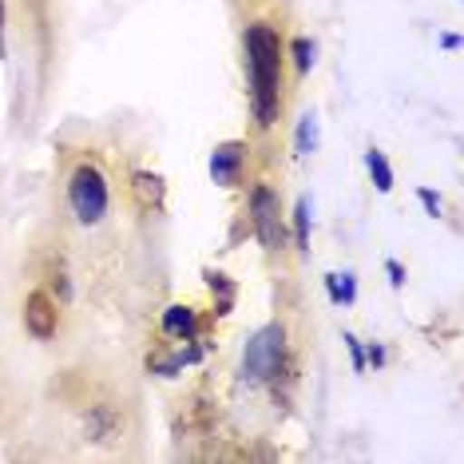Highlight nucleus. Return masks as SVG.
<instances>
[{"mask_svg":"<svg viewBox=\"0 0 464 464\" xmlns=\"http://www.w3.org/2000/svg\"><path fill=\"white\" fill-rule=\"evenodd\" d=\"M330 294H334V298L337 302H353V274H334V278H330Z\"/></svg>","mask_w":464,"mask_h":464,"instance_id":"obj_11","label":"nucleus"},{"mask_svg":"<svg viewBox=\"0 0 464 464\" xmlns=\"http://www.w3.org/2000/svg\"><path fill=\"white\" fill-rule=\"evenodd\" d=\"M294 227H298V246H305V235H310V198H302V203H298Z\"/></svg>","mask_w":464,"mask_h":464,"instance_id":"obj_12","label":"nucleus"},{"mask_svg":"<svg viewBox=\"0 0 464 464\" xmlns=\"http://www.w3.org/2000/svg\"><path fill=\"white\" fill-rule=\"evenodd\" d=\"M68 198L80 223H100L103 210H108V183L96 167H80L68 183Z\"/></svg>","mask_w":464,"mask_h":464,"instance_id":"obj_3","label":"nucleus"},{"mask_svg":"<svg viewBox=\"0 0 464 464\" xmlns=\"http://www.w3.org/2000/svg\"><path fill=\"white\" fill-rule=\"evenodd\" d=\"M420 203H425V207L432 210V215H437V210H440V198L432 195V191H420Z\"/></svg>","mask_w":464,"mask_h":464,"instance_id":"obj_15","label":"nucleus"},{"mask_svg":"<svg viewBox=\"0 0 464 464\" xmlns=\"http://www.w3.org/2000/svg\"><path fill=\"white\" fill-rule=\"evenodd\" d=\"M250 215H255V235L266 250L282 246V215H278V195L270 187H255L250 195Z\"/></svg>","mask_w":464,"mask_h":464,"instance_id":"obj_4","label":"nucleus"},{"mask_svg":"<svg viewBox=\"0 0 464 464\" xmlns=\"http://www.w3.org/2000/svg\"><path fill=\"white\" fill-rule=\"evenodd\" d=\"M242 160H246V147H242V143L215 147V155H210V175H215V183H223V187L235 183Z\"/></svg>","mask_w":464,"mask_h":464,"instance_id":"obj_6","label":"nucleus"},{"mask_svg":"<svg viewBox=\"0 0 464 464\" xmlns=\"http://www.w3.org/2000/svg\"><path fill=\"white\" fill-rule=\"evenodd\" d=\"M282 357H286V330L282 325H262V330L246 342V353H242V373L250 382H270L282 369Z\"/></svg>","mask_w":464,"mask_h":464,"instance_id":"obj_2","label":"nucleus"},{"mask_svg":"<svg viewBox=\"0 0 464 464\" xmlns=\"http://www.w3.org/2000/svg\"><path fill=\"white\" fill-rule=\"evenodd\" d=\"M314 147H318V120H314V115H302V123H298V151L310 155Z\"/></svg>","mask_w":464,"mask_h":464,"instance_id":"obj_10","label":"nucleus"},{"mask_svg":"<svg viewBox=\"0 0 464 464\" xmlns=\"http://www.w3.org/2000/svg\"><path fill=\"white\" fill-rule=\"evenodd\" d=\"M365 167H369V175H373L377 191H389V187H393V171H389V163H385L382 151H369L365 155Z\"/></svg>","mask_w":464,"mask_h":464,"instance_id":"obj_9","label":"nucleus"},{"mask_svg":"<svg viewBox=\"0 0 464 464\" xmlns=\"http://www.w3.org/2000/svg\"><path fill=\"white\" fill-rule=\"evenodd\" d=\"M246 68H250V103L255 120L270 128L278 120V76H282V48L278 33L266 24H255L246 33Z\"/></svg>","mask_w":464,"mask_h":464,"instance_id":"obj_1","label":"nucleus"},{"mask_svg":"<svg viewBox=\"0 0 464 464\" xmlns=\"http://www.w3.org/2000/svg\"><path fill=\"white\" fill-rule=\"evenodd\" d=\"M294 56H298V68L305 72L314 64V44H305V40H294Z\"/></svg>","mask_w":464,"mask_h":464,"instance_id":"obj_14","label":"nucleus"},{"mask_svg":"<svg viewBox=\"0 0 464 464\" xmlns=\"http://www.w3.org/2000/svg\"><path fill=\"white\" fill-rule=\"evenodd\" d=\"M345 342H350V353H353V365H357V369H362V345H357V342H353V337H345Z\"/></svg>","mask_w":464,"mask_h":464,"instance_id":"obj_16","label":"nucleus"},{"mask_svg":"<svg viewBox=\"0 0 464 464\" xmlns=\"http://www.w3.org/2000/svg\"><path fill=\"white\" fill-rule=\"evenodd\" d=\"M207 286L223 294V314H227V310H230V298H235V290H230V282L223 278V274H207Z\"/></svg>","mask_w":464,"mask_h":464,"instance_id":"obj_13","label":"nucleus"},{"mask_svg":"<svg viewBox=\"0 0 464 464\" xmlns=\"http://www.w3.org/2000/svg\"><path fill=\"white\" fill-rule=\"evenodd\" d=\"M163 330L191 342V337H195V314H191V305H171V310L163 314Z\"/></svg>","mask_w":464,"mask_h":464,"instance_id":"obj_7","label":"nucleus"},{"mask_svg":"<svg viewBox=\"0 0 464 464\" xmlns=\"http://www.w3.org/2000/svg\"><path fill=\"white\" fill-rule=\"evenodd\" d=\"M24 325L33 337H52L56 334V305L48 302V294H28L24 302Z\"/></svg>","mask_w":464,"mask_h":464,"instance_id":"obj_5","label":"nucleus"},{"mask_svg":"<svg viewBox=\"0 0 464 464\" xmlns=\"http://www.w3.org/2000/svg\"><path fill=\"white\" fill-rule=\"evenodd\" d=\"M0 56H5V0H0Z\"/></svg>","mask_w":464,"mask_h":464,"instance_id":"obj_17","label":"nucleus"},{"mask_svg":"<svg viewBox=\"0 0 464 464\" xmlns=\"http://www.w3.org/2000/svg\"><path fill=\"white\" fill-rule=\"evenodd\" d=\"M135 198H140V207H143V210L160 207V203H163V179H160V175L140 171V175H135Z\"/></svg>","mask_w":464,"mask_h":464,"instance_id":"obj_8","label":"nucleus"}]
</instances>
